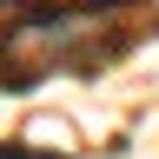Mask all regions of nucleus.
Listing matches in <instances>:
<instances>
[{
  "instance_id": "obj_1",
  "label": "nucleus",
  "mask_w": 159,
  "mask_h": 159,
  "mask_svg": "<svg viewBox=\"0 0 159 159\" xmlns=\"http://www.w3.org/2000/svg\"><path fill=\"white\" fill-rule=\"evenodd\" d=\"M126 13V0H93V7H53V13H27V27H13L0 40V86H20V80H40L53 66H80L73 40H119V33H99L106 20ZM93 66V60H86Z\"/></svg>"
}]
</instances>
